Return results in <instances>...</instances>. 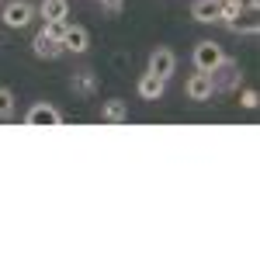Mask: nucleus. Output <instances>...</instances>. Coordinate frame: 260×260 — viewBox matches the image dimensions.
Instances as JSON below:
<instances>
[{
    "label": "nucleus",
    "mask_w": 260,
    "mask_h": 260,
    "mask_svg": "<svg viewBox=\"0 0 260 260\" xmlns=\"http://www.w3.org/2000/svg\"><path fill=\"white\" fill-rule=\"evenodd\" d=\"M240 80H243V73H240V66L225 56V62H222L219 70L212 73V83H215V90H236L240 87Z\"/></svg>",
    "instance_id": "obj_5"
},
{
    "label": "nucleus",
    "mask_w": 260,
    "mask_h": 260,
    "mask_svg": "<svg viewBox=\"0 0 260 260\" xmlns=\"http://www.w3.org/2000/svg\"><path fill=\"white\" fill-rule=\"evenodd\" d=\"M28 125H39V128H59L62 125V115L59 108H52V104H45V101H39V104H31V111H28Z\"/></svg>",
    "instance_id": "obj_3"
},
{
    "label": "nucleus",
    "mask_w": 260,
    "mask_h": 260,
    "mask_svg": "<svg viewBox=\"0 0 260 260\" xmlns=\"http://www.w3.org/2000/svg\"><path fill=\"white\" fill-rule=\"evenodd\" d=\"M191 18L201 24H215L219 21V0H194L191 4Z\"/></svg>",
    "instance_id": "obj_10"
},
{
    "label": "nucleus",
    "mask_w": 260,
    "mask_h": 260,
    "mask_svg": "<svg viewBox=\"0 0 260 260\" xmlns=\"http://www.w3.org/2000/svg\"><path fill=\"white\" fill-rule=\"evenodd\" d=\"M222 62H225V52H222V45L219 42H198L194 45V70L198 73H215Z\"/></svg>",
    "instance_id": "obj_1"
},
{
    "label": "nucleus",
    "mask_w": 260,
    "mask_h": 260,
    "mask_svg": "<svg viewBox=\"0 0 260 260\" xmlns=\"http://www.w3.org/2000/svg\"><path fill=\"white\" fill-rule=\"evenodd\" d=\"M59 45H62V52H73V56H80V52H87V45H90V31H87L83 24H70Z\"/></svg>",
    "instance_id": "obj_6"
},
{
    "label": "nucleus",
    "mask_w": 260,
    "mask_h": 260,
    "mask_svg": "<svg viewBox=\"0 0 260 260\" xmlns=\"http://www.w3.org/2000/svg\"><path fill=\"white\" fill-rule=\"evenodd\" d=\"M225 24H229V31H236V35H257V31H260L257 18H246V14H240V18H233V21H225Z\"/></svg>",
    "instance_id": "obj_14"
},
{
    "label": "nucleus",
    "mask_w": 260,
    "mask_h": 260,
    "mask_svg": "<svg viewBox=\"0 0 260 260\" xmlns=\"http://www.w3.org/2000/svg\"><path fill=\"white\" fill-rule=\"evenodd\" d=\"M163 90H167V80L163 77H156V73H142L139 77V98H146V101H160L163 98Z\"/></svg>",
    "instance_id": "obj_8"
},
{
    "label": "nucleus",
    "mask_w": 260,
    "mask_h": 260,
    "mask_svg": "<svg viewBox=\"0 0 260 260\" xmlns=\"http://www.w3.org/2000/svg\"><path fill=\"white\" fill-rule=\"evenodd\" d=\"M0 4H4V0H0Z\"/></svg>",
    "instance_id": "obj_19"
},
{
    "label": "nucleus",
    "mask_w": 260,
    "mask_h": 260,
    "mask_svg": "<svg viewBox=\"0 0 260 260\" xmlns=\"http://www.w3.org/2000/svg\"><path fill=\"white\" fill-rule=\"evenodd\" d=\"M31 52H35L39 59H59V56H62V45L56 39H49L45 31H39L35 42H31Z\"/></svg>",
    "instance_id": "obj_9"
},
{
    "label": "nucleus",
    "mask_w": 260,
    "mask_h": 260,
    "mask_svg": "<svg viewBox=\"0 0 260 260\" xmlns=\"http://www.w3.org/2000/svg\"><path fill=\"white\" fill-rule=\"evenodd\" d=\"M66 28H70V21H66V18H56V21H45V28H42V31H45L49 39L62 42V35H66Z\"/></svg>",
    "instance_id": "obj_15"
},
{
    "label": "nucleus",
    "mask_w": 260,
    "mask_h": 260,
    "mask_svg": "<svg viewBox=\"0 0 260 260\" xmlns=\"http://www.w3.org/2000/svg\"><path fill=\"white\" fill-rule=\"evenodd\" d=\"M35 18V7L28 4V0H11V4H4V24L7 28H28Z\"/></svg>",
    "instance_id": "obj_2"
},
{
    "label": "nucleus",
    "mask_w": 260,
    "mask_h": 260,
    "mask_svg": "<svg viewBox=\"0 0 260 260\" xmlns=\"http://www.w3.org/2000/svg\"><path fill=\"white\" fill-rule=\"evenodd\" d=\"M101 4H104L108 11H121V4H125V0H101Z\"/></svg>",
    "instance_id": "obj_18"
},
{
    "label": "nucleus",
    "mask_w": 260,
    "mask_h": 260,
    "mask_svg": "<svg viewBox=\"0 0 260 260\" xmlns=\"http://www.w3.org/2000/svg\"><path fill=\"white\" fill-rule=\"evenodd\" d=\"M215 94V83H212V73H194L187 80V98L191 101H208Z\"/></svg>",
    "instance_id": "obj_7"
},
{
    "label": "nucleus",
    "mask_w": 260,
    "mask_h": 260,
    "mask_svg": "<svg viewBox=\"0 0 260 260\" xmlns=\"http://www.w3.org/2000/svg\"><path fill=\"white\" fill-rule=\"evenodd\" d=\"M42 21H56V18H70V4L66 0H42L39 4Z\"/></svg>",
    "instance_id": "obj_11"
},
{
    "label": "nucleus",
    "mask_w": 260,
    "mask_h": 260,
    "mask_svg": "<svg viewBox=\"0 0 260 260\" xmlns=\"http://www.w3.org/2000/svg\"><path fill=\"white\" fill-rule=\"evenodd\" d=\"M70 87H73V94H94L98 90V77L90 73V70H80V73H73V80H70Z\"/></svg>",
    "instance_id": "obj_12"
},
{
    "label": "nucleus",
    "mask_w": 260,
    "mask_h": 260,
    "mask_svg": "<svg viewBox=\"0 0 260 260\" xmlns=\"http://www.w3.org/2000/svg\"><path fill=\"white\" fill-rule=\"evenodd\" d=\"M174 70H177V56H174L167 45H160V49L149 52V73H156V77H163V80H170Z\"/></svg>",
    "instance_id": "obj_4"
},
{
    "label": "nucleus",
    "mask_w": 260,
    "mask_h": 260,
    "mask_svg": "<svg viewBox=\"0 0 260 260\" xmlns=\"http://www.w3.org/2000/svg\"><path fill=\"white\" fill-rule=\"evenodd\" d=\"M128 118V108H125V101H108L104 104V121H111V125H121V121Z\"/></svg>",
    "instance_id": "obj_13"
},
{
    "label": "nucleus",
    "mask_w": 260,
    "mask_h": 260,
    "mask_svg": "<svg viewBox=\"0 0 260 260\" xmlns=\"http://www.w3.org/2000/svg\"><path fill=\"white\" fill-rule=\"evenodd\" d=\"M14 90H7V87H0V118H11L14 115Z\"/></svg>",
    "instance_id": "obj_16"
},
{
    "label": "nucleus",
    "mask_w": 260,
    "mask_h": 260,
    "mask_svg": "<svg viewBox=\"0 0 260 260\" xmlns=\"http://www.w3.org/2000/svg\"><path fill=\"white\" fill-rule=\"evenodd\" d=\"M257 90H253V87H246V90H243V94H240V104H243V108H257Z\"/></svg>",
    "instance_id": "obj_17"
}]
</instances>
